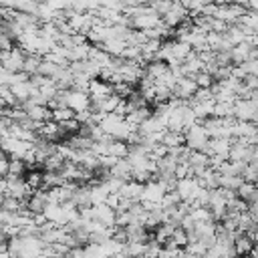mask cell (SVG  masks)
Segmentation results:
<instances>
[{
	"instance_id": "obj_3",
	"label": "cell",
	"mask_w": 258,
	"mask_h": 258,
	"mask_svg": "<svg viewBox=\"0 0 258 258\" xmlns=\"http://www.w3.org/2000/svg\"><path fill=\"white\" fill-rule=\"evenodd\" d=\"M202 185H200V181H198V177H183V179H179L177 181V187H175V191L179 194V198H181V202H185V204H189V206H194L196 204V200H198V196L202 194Z\"/></svg>"
},
{
	"instance_id": "obj_4",
	"label": "cell",
	"mask_w": 258,
	"mask_h": 258,
	"mask_svg": "<svg viewBox=\"0 0 258 258\" xmlns=\"http://www.w3.org/2000/svg\"><path fill=\"white\" fill-rule=\"evenodd\" d=\"M93 101H91V95L87 91H81V89H69L67 91V107L73 109L75 113H81V111H87L91 109Z\"/></svg>"
},
{
	"instance_id": "obj_9",
	"label": "cell",
	"mask_w": 258,
	"mask_h": 258,
	"mask_svg": "<svg viewBox=\"0 0 258 258\" xmlns=\"http://www.w3.org/2000/svg\"><path fill=\"white\" fill-rule=\"evenodd\" d=\"M111 175L121 179V181H131L133 179V165L129 163V159H117L115 165L111 167Z\"/></svg>"
},
{
	"instance_id": "obj_1",
	"label": "cell",
	"mask_w": 258,
	"mask_h": 258,
	"mask_svg": "<svg viewBox=\"0 0 258 258\" xmlns=\"http://www.w3.org/2000/svg\"><path fill=\"white\" fill-rule=\"evenodd\" d=\"M32 187L28 185L26 177L22 175H8V177H2V196H10V198H16L20 202H26L30 196H32Z\"/></svg>"
},
{
	"instance_id": "obj_13",
	"label": "cell",
	"mask_w": 258,
	"mask_h": 258,
	"mask_svg": "<svg viewBox=\"0 0 258 258\" xmlns=\"http://www.w3.org/2000/svg\"><path fill=\"white\" fill-rule=\"evenodd\" d=\"M75 117H77V113L73 109H69V107H56V109H52V121H56V123H64V121L75 119Z\"/></svg>"
},
{
	"instance_id": "obj_6",
	"label": "cell",
	"mask_w": 258,
	"mask_h": 258,
	"mask_svg": "<svg viewBox=\"0 0 258 258\" xmlns=\"http://www.w3.org/2000/svg\"><path fill=\"white\" fill-rule=\"evenodd\" d=\"M198 91H200V87H198V83L191 77H181V79H177V83L173 87V99L191 101Z\"/></svg>"
},
{
	"instance_id": "obj_8",
	"label": "cell",
	"mask_w": 258,
	"mask_h": 258,
	"mask_svg": "<svg viewBox=\"0 0 258 258\" xmlns=\"http://www.w3.org/2000/svg\"><path fill=\"white\" fill-rule=\"evenodd\" d=\"M165 194H167V187L159 181V179H151V181H147L145 185H143V198H141V202H149V204H161V200L165 198Z\"/></svg>"
},
{
	"instance_id": "obj_12",
	"label": "cell",
	"mask_w": 258,
	"mask_h": 258,
	"mask_svg": "<svg viewBox=\"0 0 258 258\" xmlns=\"http://www.w3.org/2000/svg\"><path fill=\"white\" fill-rule=\"evenodd\" d=\"M242 183H244V177H242V175H222V173H220V187H222V189L238 191Z\"/></svg>"
},
{
	"instance_id": "obj_14",
	"label": "cell",
	"mask_w": 258,
	"mask_h": 258,
	"mask_svg": "<svg viewBox=\"0 0 258 258\" xmlns=\"http://www.w3.org/2000/svg\"><path fill=\"white\" fill-rule=\"evenodd\" d=\"M171 240H173V244L175 246H179V248H185L187 246V242H189V234L179 226V228H175V232H173V236H171Z\"/></svg>"
},
{
	"instance_id": "obj_7",
	"label": "cell",
	"mask_w": 258,
	"mask_h": 258,
	"mask_svg": "<svg viewBox=\"0 0 258 258\" xmlns=\"http://www.w3.org/2000/svg\"><path fill=\"white\" fill-rule=\"evenodd\" d=\"M48 206H50V198H48V191H46V189L34 191V194L24 202V208H26L32 216H42Z\"/></svg>"
},
{
	"instance_id": "obj_11",
	"label": "cell",
	"mask_w": 258,
	"mask_h": 258,
	"mask_svg": "<svg viewBox=\"0 0 258 258\" xmlns=\"http://www.w3.org/2000/svg\"><path fill=\"white\" fill-rule=\"evenodd\" d=\"M161 145H165L167 149H175V147H181L185 145V133H179V131H165L163 137H161Z\"/></svg>"
},
{
	"instance_id": "obj_5",
	"label": "cell",
	"mask_w": 258,
	"mask_h": 258,
	"mask_svg": "<svg viewBox=\"0 0 258 258\" xmlns=\"http://www.w3.org/2000/svg\"><path fill=\"white\" fill-rule=\"evenodd\" d=\"M24 60H26V52L22 48H12L8 52H2V69L10 71V73H20L24 69Z\"/></svg>"
},
{
	"instance_id": "obj_2",
	"label": "cell",
	"mask_w": 258,
	"mask_h": 258,
	"mask_svg": "<svg viewBox=\"0 0 258 258\" xmlns=\"http://www.w3.org/2000/svg\"><path fill=\"white\" fill-rule=\"evenodd\" d=\"M210 133L206 131L204 125H191L187 131H185V147H189L191 151H206L208 149V143H210Z\"/></svg>"
},
{
	"instance_id": "obj_15",
	"label": "cell",
	"mask_w": 258,
	"mask_h": 258,
	"mask_svg": "<svg viewBox=\"0 0 258 258\" xmlns=\"http://www.w3.org/2000/svg\"><path fill=\"white\" fill-rule=\"evenodd\" d=\"M194 81L198 83L200 89H212V85H214V77H212L210 73H206V71L198 73V75L194 77Z\"/></svg>"
},
{
	"instance_id": "obj_10",
	"label": "cell",
	"mask_w": 258,
	"mask_h": 258,
	"mask_svg": "<svg viewBox=\"0 0 258 258\" xmlns=\"http://www.w3.org/2000/svg\"><path fill=\"white\" fill-rule=\"evenodd\" d=\"M234 248H236L238 256H250L254 252V248H256V242L248 234H240L236 238V242H234Z\"/></svg>"
},
{
	"instance_id": "obj_16",
	"label": "cell",
	"mask_w": 258,
	"mask_h": 258,
	"mask_svg": "<svg viewBox=\"0 0 258 258\" xmlns=\"http://www.w3.org/2000/svg\"><path fill=\"white\" fill-rule=\"evenodd\" d=\"M246 77H258V58H250L242 64H238Z\"/></svg>"
}]
</instances>
